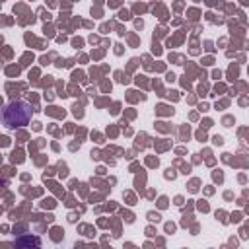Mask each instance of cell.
I'll return each instance as SVG.
<instances>
[{
    "instance_id": "1",
    "label": "cell",
    "mask_w": 249,
    "mask_h": 249,
    "mask_svg": "<svg viewBox=\"0 0 249 249\" xmlns=\"http://www.w3.org/2000/svg\"><path fill=\"white\" fill-rule=\"evenodd\" d=\"M4 124L8 128H14V126H23L29 123L31 119V107L23 101H14L10 105H6L4 109Z\"/></svg>"
}]
</instances>
